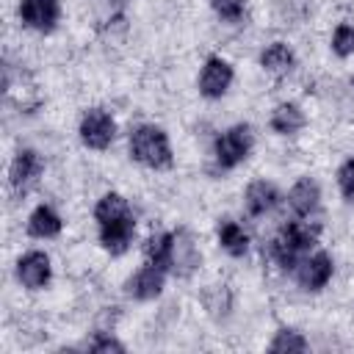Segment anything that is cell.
Here are the masks:
<instances>
[{
    "instance_id": "25",
    "label": "cell",
    "mask_w": 354,
    "mask_h": 354,
    "mask_svg": "<svg viewBox=\"0 0 354 354\" xmlns=\"http://www.w3.org/2000/svg\"><path fill=\"white\" fill-rule=\"evenodd\" d=\"M337 185L346 199H354V158H348L337 171Z\"/></svg>"
},
{
    "instance_id": "14",
    "label": "cell",
    "mask_w": 354,
    "mask_h": 354,
    "mask_svg": "<svg viewBox=\"0 0 354 354\" xmlns=\"http://www.w3.org/2000/svg\"><path fill=\"white\" fill-rule=\"evenodd\" d=\"M243 202H246L249 216H263V213H268V210H274L279 205V191L271 183H266V180H254L246 188Z\"/></svg>"
},
{
    "instance_id": "21",
    "label": "cell",
    "mask_w": 354,
    "mask_h": 354,
    "mask_svg": "<svg viewBox=\"0 0 354 354\" xmlns=\"http://www.w3.org/2000/svg\"><path fill=\"white\" fill-rule=\"evenodd\" d=\"M127 213H130V207H127V199H124L122 194H105V196L97 202V207H94V218H97L100 224L113 221V218H122V216H127Z\"/></svg>"
},
{
    "instance_id": "23",
    "label": "cell",
    "mask_w": 354,
    "mask_h": 354,
    "mask_svg": "<svg viewBox=\"0 0 354 354\" xmlns=\"http://www.w3.org/2000/svg\"><path fill=\"white\" fill-rule=\"evenodd\" d=\"M213 11L227 22H241L246 11V0H210Z\"/></svg>"
},
{
    "instance_id": "2",
    "label": "cell",
    "mask_w": 354,
    "mask_h": 354,
    "mask_svg": "<svg viewBox=\"0 0 354 354\" xmlns=\"http://www.w3.org/2000/svg\"><path fill=\"white\" fill-rule=\"evenodd\" d=\"M315 238H318L315 227H310L307 221H290L274 238L271 254L282 268H296L299 266V254L307 252L310 246H315Z\"/></svg>"
},
{
    "instance_id": "15",
    "label": "cell",
    "mask_w": 354,
    "mask_h": 354,
    "mask_svg": "<svg viewBox=\"0 0 354 354\" xmlns=\"http://www.w3.org/2000/svg\"><path fill=\"white\" fill-rule=\"evenodd\" d=\"M61 227H64V221L50 205H39L28 218V232L33 238H55L61 232Z\"/></svg>"
},
{
    "instance_id": "20",
    "label": "cell",
    "mask_w": 354,
    "mask_h": 354,
    "mask_svg": "<svg viewBox=\"0 0 354 354\" xmlns=\"http://www.w3.org/2000/svg\"><path fill=\"white\" fill-rule=\"evenodd\" d=\"M218 243H221L232 257H241V254H246V249H249V235L243 232L241 224L224 221V224L218 227Z\"/></svg>"
},
{
    "instance_id": "16",
    "label": "cell",
    "mask_w": 354,
    "mask_h": 354,
    "mask_svg": "<svg viewBox=\"0 0 354 354\" xmlns=\"http://www.w3.org/2000/svg\"><path fill=\"white\" fill-rule=\"evenodd\" d=\"M260 64H263V69L271 72V75H288V72L293 69L296 58H293V50H290L288 44L274 41V44H268V47L263 50Z\"/></svg>"
},
{
    "instance_id": "8",
    "label": "cell",
    "mask_w": 354,
    "mask_h": 354,
    "mask_svg": "<svg viewBox=\"0 0 354 354\" xmlns=\"http://www.w3.org/2000/svg\"><path fill=\"white\" fill-rule=\"evenodd\" d=\"M199 260H202V254H199L191 232L188 230H177L174 232V241H171V263H169V268L177 277H191L196 271Z\"/></svg>"
},
{
    "instance_id": "18",
    "label": "cell",
    "mask_w": 354,
    "mask_h": 354,
    "mask_svg": "<svg viewBox=\"0 0 354 354\" xmlns=\"http://www.w3.org/2000/svg\"><path fill=\"white\" fill-rule=\"evenodd\" d=\"M171 241H174L171 232H155V235H149L147 243H144L147 263H152V266H158V268L166 271L169 263H171Z\"/></svg>"
},
{
    "instance_id": "26",
    "label": "cell",
    "mask_w": 354,
    "mask_h": 354,
    "mask_svg": "<svg viewBox=\"0 0 354 354\" xmlns=\"http://www.w3.org/2000/svg\"><path fill=\"white\" fill-rule=\"evenodd\" d=\"M91 351H124V346L116 340V337H108V335H97L91 343H88Z\"/></svg>"
},
{
    "instance_id": "3",
    "label": "cell",
    "mask_w": 354,
    "mask_h": 354,
    "mask_svg": "<svg viewBox=\"0 0 354 354\" xmlns=\"http://www.w3.org/2000/svg\"><path fill=\"white\" fill-rule=\"evenodd\" d=\"M249 149H252V133H249L246 124L230 127L227 133H221V136L216 138V147H213L216 163H218L221 169H235V166L249 155Z\"/></svg>"
},
{
    "instance_id": "9",
    "label": "cell",
    "mask_w": 354,
    "mask_h": 354,
    "mask_svg": "<svg viewBox=\"0 0 354 354\" xmlns=\"http://www.w3.org/2000/svg\"><path fill=\"white\" fill-rule=\"evenodd\" d=\"M296 279L307 290H321L332 279V257L326 252H315V254L304 257L296 266Z\"/></svg>"
},
{
    "instance_id": "10",
    "label": "cell",
    "mask_w": 354,
    "mask_h": 354,
    "mask_svg": "<svg viewBox=\"0 0 354 354\" xmlns=\"http://www.w3.org/2000/svg\"><path fill=\"white\" fill-rule=\"evenodd\" d=\"M50 257L44 254V252H28V254H22L19 257V263H17V277H19V282L25 285V288H30V290H39V288H44L47 282H50Z\"/></svg>"
},
{
    "instance_id": "22",
    "label": "cell",
    "mask_w": 354,
    "mask_h": 354,
    "mask_svg": "<svg viewBox=\"0 0 354 354\" xmlns=\"http://www.w3.org/2000/svg\"><path fill=\"white\" fill-rule=\"evenodd\" d=\"M268 348L271 351H279V354L282 351H307V340L299 332H293V329H279Z\"/></svg>"
},
{
    "instance_id": "12",
    "label": "cell",
    "mask_w": 354,
    "mask_h": 354,
    "mask_svg": "<svg viewBox=\"0 0 354 354\" xmlns=\"http://www.w3.org/2000/svg\"><path fill=\"white\" fill-rule=\"evenodd\" d=\"M160 290H163V268H158L152 263H147L127 279V293L138 301H149V299L160 296Z\"/></svg>"
},
{
    "instance_id": "17",
    "label": "cell",
    "mask_w": 354,
    "mask_h": 354,
    "mask_svg": "<svg viewBox=\"0 0 354 354\" xmlns=\"http://www.w3.org/2000/svg\"><path fill=\"white\" fill-rule=\"evenodd\" d=\"M271 127H274V133H279V136H293V133H299V130L304 127V113H301V108L293 105V102L277 105L274 113H271Z\"/></svg>"
},
{
    "instance_id": "5",
    "label": "cell",
    "mask_w": 354,
    "mask_h": 354,
    "mask_svg": "<svg viewBox=\"0 0 354 354\" xmlns=\"http://www.w3.org/2000/svg\"><path fill=\"white\" fill-rule=\"evenodd\" d=\"M41 169H44V163H41V158H39L36 149H19L14 155V160H11V169H8L11 188L19 191V194H25L41 177Z\"/></svg>"
},
{
    "instance_id": "11",
    "label": "cell",
    "mask_w": 354,
    "mask_h": 354,
    "mask_svg": "<svg viewBox=\"0 0 354 354\" xmlns=\"http://www.w3.org/2000/svg\"><path fill=\"white\" fill-rule=\"evenodd\" d=\"M133 232H136V218H133V213L100 224V241H102V246H105L111 254H122V252L130 246Z\"/></svg>"
},
{
    "instance_id": "7",
    "label": "cell",
    "mask_w": 354,
    "mask_h": 354,
    "mask_svg": "<svg viewBox=\"0 0 354 354\" xmlns=\"http://www.w3.org/2000/svg\"><path fill=\"white\" fill-rule=\"evenodd\" d=\"M19 17L28 28H33L39 33H50L61 17V6H58V0H22Z\"/></svg>"
},
{
    "instance_id": "13",
    "label": "cell",
    "mask_w": 354,
    "mask_h": 354,
    "mask_svg": "<svg viewBox=\"0 0 354 354\" xmlns=\"http://www.w3.org/2000/svg\"><path fill=\"white\" fill-rule=\"evenodd\" d=\"M288 202H290V207H293L296 216H301V218L313 216L318 210V205H321V188H318V183L313 177L296 180V185L288 194Z\"/></svg>"
},
{
    "instance_id": "4",
    "label": "cell",
    "mask_w": 354,
    "mask_h": 354,
    "mask_svg": "<svg viewBox=\"0 0 354 354\" xmlns=\"http://www.w3.org/2000/svg\"><path fill=\"white\" fill-rule=\"evenodd\" d=\"M116 136V122L108 111L102 108H91L83 113L80 119V141L91 149H105Z\"/></svg>"
},
{
    "instance_id": "19",
    "label": "cell",
    "mask_w": 354,
    "mask_h": 354,
    "mask_svg": "<svg viewBox=\"0 0 354 354\" xmlns=\"http://www.w3.org/2000/svg\"><path fill=\"white\" fill-rule=\"evenodd\" d=\"M202 304H205V310H207L210 318L221 321L232 310V293H230L227 285H207V290L202 293Z\"/></svg>"
},
{
    "instance_id": "6",
    "label": "cell",
    "mask_w": 354,
    "mask_h": 354,
    "mask_svg": "<svg viewBox=\"0 0 354 354\" xmlns=\"http://www.w3.org/2000/svg\"><path fill=\"white\" fill-rule=\"evenodd\" d=\"M230 83H232V66L224 58L210 55L202 66V75H199V91L210 100H218L221 94H227Z\"/></svg>"
},
{
    "instance_id": "24",
    "label": "cell",
    "mask_w": 354,
    "mask_h": 354,
    "mask_svg": "<svg viewBox=\"0 0 354 354\" xmlns=\"http://www.w3.org/2000/svg\"><path fill=\"white\" fill-rule=\"evenodd\" d=\"M332 50H335L340 58H346V55L354 53V28H351V25H337V28H335Z\"/></svg>"
},
{
    "instance_id": "1",
    "label": "cell",
    "mask_w": 354,
    "mask_h": 354,
    "mask_svg": "<svg viewBox=\"0 0 354 354\" xmlns=\"http://www.w3.org/2000/svg\"><path fill=\"white\" fill-rule=\"evenodd\" d=\"M130 155H133V160H138L149 169H166L171 163L169 138L155 124H141L130 133Z\"/></svg>"
}]
</instances>
